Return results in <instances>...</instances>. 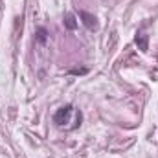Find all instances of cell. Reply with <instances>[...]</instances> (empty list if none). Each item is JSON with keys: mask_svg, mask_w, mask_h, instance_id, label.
<instances>
[{"mask_svg": "<svg viewBox=\"0 0 158 158\" xmlns=\"http://www.w3.org/2000/svg\"><path fill=\"white\" fill-rule=\"evenodd\" d=\"M70 74H86V68H74L70 70Z\"/></svg>", "mask_w": 158, "mask_h": 158, "instance_id": "6", "label": "cell"}, {"mask_svg": "<svg viewBox=\"0 0 158 158\" xmlns=\"http://www.w3.org/2000/svg\"><path fill=\"white\" fill-rule=\"evenodd\" d=\"M72 114H74V107H72V105H64V107H61V109L53 114V123L59 125V127H63L64 123L70 121V116H72Z\"/></svg>", "mask_w": 158, "mask_h": 158, "instance_id": "1", "label": "cell"}, {"mask_svg": "<svg viewBox=\"0 0 158 158\" xmlns=\"http://www.w3.org/2000/svg\"><path fill=\"white\" fill-rule=\"evenodd\" d=\"M79 19H81V22H83L90 31L98 30V19H96L92 13H88V11H79Z\"/></svg>", "mask_w": 158, "mask_h": 158, "instance_id": "2", "label": "cell"}, {"mask_svg": "<svg viewBox=\"0 0 158 158\" xmlns=\"http://www.w3.org/2000/svg\"><path fill=\"white\" fill-rule=\"evenodd\" d=\"M64 26H66L68 30H76V28H77V20H76V17H74L72 13H66V15H64Z\"/></svg>", "mask_w": 158, "mask_h": 158, "instance_id": "3", "label": "cell"}, {"mask_svg": "<svg viewBox=\"0 0 158 158\" xmlns=\"http://www.w3.org/2000/svg\"><path fill=\"white\" fill-rule=\"evenodd\" d=\"M48 39V31H46V28H39L37 30V40H39L40 44H44Z\"/></svg>", "mask_w": 158, "mask_h": 158, "instance_id": "5", "label": "cell"}, {"mask_svg": "<svg viewBox=\"0 0 158 158\" xmlns=\"http://www.w3.org/2000/svg\"><path fill=\"white\" fill-rule=\"evenodd\" d=\"M136 44L142 48V52H147V35H138L136 37Z\"/></svg>", "mask_w": 158, "mask_h": 158, "instance_id": "4", "label": "cell"}]
</instances>
